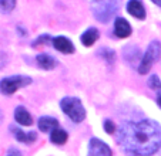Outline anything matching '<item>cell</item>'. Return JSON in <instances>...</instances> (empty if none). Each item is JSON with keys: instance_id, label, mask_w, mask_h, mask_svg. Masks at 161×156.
Segmentation results:
<instances>
[{"instance_id": "6da1fadb", "label": "cell", "mask_w": 161, "mask_h": 156, "mask_svg": "<svg viewBox=\"0 0 161 156\" xmlns=\"http://www.w3.org/2000/svg\"><path fill=\"white\" fill-rule=\"evenodd\" d=\"M117 142L128 155L151 156L161 148V126L151 119L124 122L117 131Z\"/></svg>"}, {"instance_id": "7a4b0ae2", "label": "cell", "mask_w": 161, "mask_h": 156, "mask_svg": "<svg viewBox=\"0 0 161 156\" xmlns=\"http://www.w3.org/2000/svg\"><path fill=\"white\" fill-rule=\"evenodd\" d=\"M60 107L63 109V112L70 118L73 122L80 123L81 121H84L86 118V109L83 107L81 101L79 98H74V96H66V98L61 99Z\"/></svg>"}, {"instance_id": "3957f363", "label": "cell", "mask_w": 161, "mask_h": 156, "mask_svg": "<svg viewBox=\"0 0 161 156\" xmlns=\"http://www.w3.org/2000/svg\"><path fill=\"white\" fill-rule=\"evenodd\" d=\"M31 84V78L27 75H12L6 77L0 81V92L3 95H12L17 90L27 87Z\"/></svg>"}, {"instance_id": "277c9868", "label": "cell", "mask_w": 161, "mask_h": 156, "mask_svg": "<svg viewBox=\"0 0 161 156\" xmlns=\"http://www.w3.org/2000/svg\"><path fill=\"white\" fill-rule=\"evenodd\" d=\"M160 55H161V43L154 40V41L150 43L146 54L141 58V63H140V65H138V72H140V74H147V72L151 70L153 64L160 58Z\"/></svg>"}, {"instance_id": "5b68a950", "label": "cell", "mask_w": 161, "mask_h": 156, "mask_svg": "<svg viewBox=\"0 0 161 156\" xmlns=\"http://www.w3.org/2000/svg\"><path fill=\"white\" fill-rule=\"evenodd\" d=\"M119 7H120V0H106L103 4L93 7V13H94L96 18L98 21L107 23L117 13Z\"/></svg>"}, {"instance_id": "8992f818", "label": "cell", "mask_w": 161, "mask_h": 156, "mask_svg": "<svg viewBox=\"0 0 161 156\" xmlns=\"http://www.w3.org/2000/svg\"><path fill=\"white\" fill-rule=\"evenodd\" d=\"M88 156H113V153L107 143L97 138H93L88 143Z\"/></svg>"}, {"instance_id": "52a82bcc", "label": "cell", "mask_w": 161, "mask_h": 156, "mask_svg": "<svg viewBox=\"0 0 161 156\" xmlns=\"http://www.w3.org/2000/svg\"><path fill=\"white\" fill-rule=\"evenodd\" d=\"M53 45L57 51L63 53V54H73L74 53V45L70 40L64 36H58L53 39Z\"/></svg>"}, {"instance_id": "ba28073f", "label": "cell", "mask_w": 161, "mask_h": 156, "mask_svg": "<svg viewBox=\"0 0 161 156\" xmlns=\"http://www.w3.org/2000/svg\"><path fill=\"white\" fill-rule=\"evenodd\" d=\"M114 34L119 39H125L131 34V26L125 18L123 17H117L114 21Z\"/></svg>"}, {"instance_id": "9c48e42d", "label": "cell", "mask_w": 161, "mask_h": 156, "mask_svg": "<svg viewBox=\"0 0 161 156\" xmlns=\"http://www.w3.org/2000/svg\"><path fill=\"white\" fill-rule=\"evenodd\" d=\"M127 12L138 20L146 18V9H144V4L141 0H130L127 3Z\"/></svg>"}, {"instance_id": "30bf717a", "label": "cell", "mask_w": 161, "mask_h": 156, "mask_svg": "<svg viewBox=\"0 0 161 156\" xmlns=\"http://www.w3.org/2000/svg\"><path fill=\"white\" fill-rule=\"evenodd\" d=\"M10 131H12L13 135L16 136V139H17L19 142H23V143H33L37 139L36 132H23L17 126H10Z\"/></svg>"}, {"instance_id": "8fae6325", "label": "cell", "mask_w": 161, "mask_h": 156, "mask_svg": "<svg viewBox=\"0 0 161 156\" xmlns=\"http://www.w3.org/2000/svg\"><path fill=\"white\" fill-rule=\"evenodd\" d=\"M14 119L17 123L23 126H30L33 123V118L29 114V111L25 108V107H17L14 109Z\"/></svg>"}, {"instance_id": "7c38bea8", "label": "cell", "mask_w": 161, "mask_h": 156, "mask_svg": "<svg viewBox=\"0 0 161 156\" xmlns=\"http://www.w3.org/2000/svg\"><path fill=\"white\" fill-rule=\"evenodd\" d=\"M98 37H100V33H98L97 29H96V27H90V29H87V30L81 34L80 40H81L83 45H86V47H91V45L97 41Z\"/></svg>"}, {"instance_id": "4fadbf2b", "label": "cell", "mask_w": 161, "mask_h": 156, "mask_svg": "<svg viewBox=\"0 0 161 156\" xmlns=\"http://www.w3.org/2000/svg\"><path fill=\"white\" fill-rule=\"evenodd\" d=\"M58 128L57 119L52 117H42L39 119V129L42 132H53L54 129Z\"/></svg>"}, {"instance_id": "5bb4252c", "label": "cell", "mask_w": 161, "mask_h": 156, "mask_svg": "<svg viewBox=\"0 0 161 156\" xmlns=\"http://www.w3.org/2000/svg\"><path fill=\"white\" fill-rule=\"evenodd\" d=\"M36 63L42 70H47V71H49V70H53L56 65H57V61L49 54H39L36 57Z\"/></svg>"}, {"instance_id": "9a60e30c", "label": "cell", "mask_w": 161, "mask_h": 156, "mask_svg": "<svg viewBox=\"0 0 161 156\" xmlns=\"http://www.w3.org/2000/svg\"><path fill=\"white\" fill-rule=\"evenodd\" d=\"M67 138H69V135H67V132L64 131V129H54L52 132V135H50V139H52L53 143L56 145H64L67 142Z\"/></svg>"}, {"instance_id": "2e32d148", "label": "cell", "mask_w": 161, "mask_h": 156, "mask_svg": "<svg viewBox=\"0 0 161 156\" xmlns=\"http://www.w3.org/2000/svg\"><path fill=\"white\" fill-rule=\"evenodd\" d=\"M148 87L151 88V90H155L157 91V104L160 105L161 108V81L160 78L157 77V75H151V77L148 78Z\"/></svg>"}, {"instance_id": "e0dca14e", "label": "cell", "mask_w": 161, "mask_h": 156, "mask_svg": "<svg viewBox=\"0 0 161 156\" xmlns=\"http://www.w3.org/2000/svg\"><path fill=\"white\" fill-rule=\"evenodd\" d=\"M98 54H100L108 64H113L114 61H116V53H114L113 50H110V48H100Z\"/></svg>"}, {"instance_id": "ac0fdd59", "label": "cell", "mask_w": 161, "mask_h": 156, "mask_svg": "<svg viewBox=\"0 0 161 156\" xmlns=\"http://www.w3.org/2000/svg\"><path fill=\"white\" fill-rule=\"evenodd\" d=\"M16 7V0H0V10L3 13H10Z\"/></svg>"}, {"instance_id": "d6986e66", "label": "cell", "mask_w": 161, "mask_h": 156, "mask_svg": "<svg viewBox=\"0 0 161 156\" xmlns=\"http://www.w3.org/2000/svg\"><path fill=\"white\" fill-rule=\"evenodd\" d=\"M50 41H53L52 37H50L49 34H43V36H40L37 40H34V41L31 43V45L37 47V45H40V44H47V43H50Z\"/></svg>"}, {"instance_id": "ffe728a7", "label": "cell", "mask_w": 161, "mask_h": 156, "mask_svg": "<svg viewBox=\"0 0 161 156\" xmlns=\"http://www.w3.org/2000/svg\"><path fill=\"white\" fill-rule=\"evenodd\" d=\"M104 129H106L107 133H114L116 126H114V123H113L110 119H107V121H104Z\"/></svg>"}, {"instance_id": "44dd1931", "label": "cell", "mask_w": 161, "mask_h": 156, "mask_svg": "<svg viewBox=\"0 0 161 156\" xmlns=\"http://www.w3.org/2000/svg\"><path fill=\"white\" fill-rule=\"evenodd\" d=\"M6 63H7L6 54H4V53H0V70H2L4 65H6Z\"/></svg>"}, {"instance_id": "7402d4cb", "label": "cell", "mask_w": 161, "mask_h": 156, "mask_svg": "<svg viewBox=\"0 0 161 156\" xmlns=\"http://www.w3.org/2000/svg\"><path fill=\"white\" fill-rule=\"evenodd\" d=\"M7 156H21V153H20V150L12 148V149H9V152H7Z\"/></svg>"}, {"instance_id": "603a6c76", "label": "cell", "mask_w": 161, "mask_h": 156, "mask_svg": "<svg viewBox=\"0 0 161 156\" xmlns=\"http://www.w3.org/2000/svg\"><path fill=\"white\" fill-rule=\"evenodd\" d=\"M151 2H153V3H155L157 6H160V7H161V0H151Z\"/></svg>"}, {"instance_id": "cb8c5ba5", "label": "cell", "mask_w": 161, "mask_h": 156, "mask_svg": "<svg viewBox=\"0 0 161 156\" xmlns=\"http://www.w3.org/2000/svg\"><path fill=\"white\" fill-rule=\"evenodd\" d=\"M96 2H97V0H96Z\"/></svg>"}]
</instances>
